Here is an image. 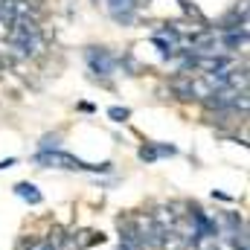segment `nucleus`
Listing matches in <instances>:
<instances>
[{"instance_id": "obj_1", "label": "nucleus", "mask_w": 250, "mask_h": 250, "mask_svg": "<svg viewBox=\"0 0 250 250\" xmlns=\"http://www.w3.org/2000/svg\"><path fill=\"white\" fill-rule=\"evenodd\" d=\"M35 163H41L44 169H70V172H93V175H105L114 169V163H84L82 157L76 154H67L62 148H53V151H38L35 154Z\"/></svg>"}, {"instance_id": "obj_2", "label": "nucleus", "mask_w": 250, "mask_h": 250, "mask_svg": "<svg viewBox=\"0 0 250 250\" xmlns=\"http://www.w3.org/2000/svg\"><path fill=\"white\" fill-rule=\"evenodd\" d=\"M87 62H90V67H93V73H99V76H111L114 73V67H117V62H114V56L108 53V50H87Z\"/></svg>"}, {"instance_id": "obj_3", "label": "nucleus", "mask_w": 250, "mask_h": 250, "mask_svg": "<svg viewBox=\"0 0 250 250\" xmlns=\"http://www.w3.org/2000/svg\"><path fill=\"white\" fill-rule=\"evenodd\" d=\"M178 154V148L175 146H143L140 148V160H146V163H154V160H160V157H175Z\"/></svg>"}, {"instance_id": "obj_4", "label": "nucleus", "mask_w": 250, "mask_h": 250, "mask_svg": "<svg viewBox=\"0 0 250 250\" xmlns=\"http://www.w3.org/2000/svg\"><path fill=\"white\" fill-rule=\"evenodd\" d=\"M15 195L18 198H23L26 204H32V207H38L41 201H44V195L38 192L35 184H29V181H21V184H15Z\"/></svg>"}, {"instance_id": "obj_5", "label": "nucleus", "mask_w": 250, "mask_h": 250, "mask_svg": "<svg viewBox=\"0 0 250 250\" xmlns=\"http://www.w3.org/2000/svg\"><path fill=\"white\" fill-rule=\"evenodd\" d=\"M111 3V12H114V18L117 21H131V0H108Z\"/></svg>"}, {"instance_id": "obj_6", "label": "nucleus", "mask_w": 250, "mask_h": 250, "mask_svg": "<svg viewBox=\"0 0 250 250\" xmlns=\"http://www.w3.org/2000/svg\"><path fill=\"white\" fill-rule=\"evenodd\" d=\"M59 143H62L59 134H47V137L41 140V151H53V148H59Z\"/></svg>"}, {"instance_id": "obj_7", "label": "nucleus", "mask_w": 250, "mask_h": 250, "mask_svg": "<svg viewBox=\"0 0 250 250\" xmlns=\"http://www.w3.org/2000/svg\"><path fill=\"white\" fill-rule=\"evenodd\" d=\"M192 250H218V242H215L212 236H207V239H198Z\"/></svg>"}, {"instance_id": "obj_8", "label": "nucleus", "mask_w": 250, "mask_h": 250, "mask_svg": "<svg viewBox=\"0 0 250 250\" xmlns=\"http://www.w3.org/2000/svg\"><path fill=\"white\" fill-rule=\"evenodd\" d=\"M108 117H111V120H117V123H125V120L131 117V111H128V108H111V111H108Z\"/></svg>"}, {"instance_id": "obj_9", "label": "nucleus", "mask_w": 250, "mask_h": 250, "mask_svg": "<svg viewBox=\"0 0 250 250\" xmlns=\"http://www.w3.org/2000/svg\"><path fill=\"white\" fill-rule=\"evenodd\" d=\"M120 248L123 250H148L143 242H120Z\"/></svg>"}, {"instance_id": "obj_10", "label": "nucleus", "mask_w": 250, "mask_h": 250, "mask_svg": "<svg viewBox=\"0 0 250 250\" xmlns=\"http://www.w3.org/2000/svg\"><path fill=\"white\" fill-rule=\"evenodd\" d=\"M15 163H18L15 157H9V160H0V169H9V166H15Z\"/></svg>"}]
</instances>
